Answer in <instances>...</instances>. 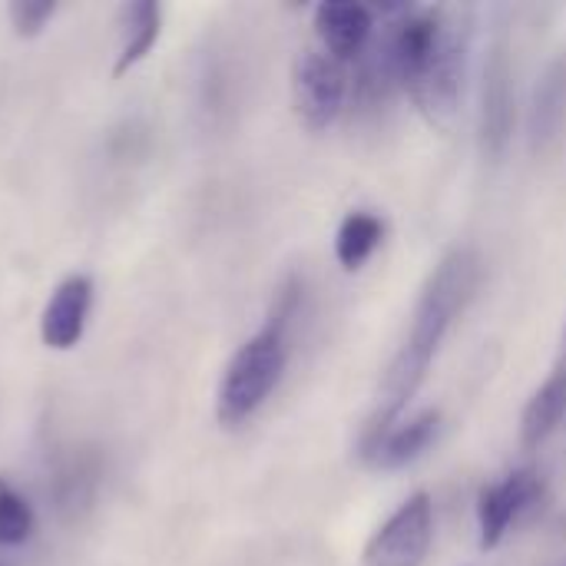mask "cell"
I'll use <instances>...</instances> for the list:
<instances>
[{
	"label": "cell",
	"instance_id": "1",
	"mask_svg": "<svg viewBox=\"0 0 566 566\" xmlns=\"http://www.w3.org/2000/svg\"><path fill=\"white\" fill-rule=\"evenodd\" d=\"M478 285H481V259L471 245L451 249L431 269V275H428V282L415 302L411 328H408L401 348L395 352V358L385 371V381L378 388L375 411L368 415V421L361 428V441H358L361 461L371 458L378 441L398 424L401 411L408 408V401L424 385L431 361L438 358L454 322L464 315V308L478 295Z\"/></svg>",
	"mask_w": 566,
	"mask_h": 566
},
{
	"label": "cell",
	"instance_id": "2",
	"mask_svg": "<svg viewBox=\"0 0 566 566\" xmlns=\"http://www.w3.org/2000/svg\"><path fill=\"white\" fill-rule=\"evenodd\" d=\"M398 86L434 129H451L461 109L464 63L471 46V10L398 7L385 23Z\"/></svg>",
	"mask_w": 566,
	"mask_h": 566
},
{
	"label": "cell",
	"instance_id": "3",
	"mask_svg": "<svg viewBox=\"0 0 566 566\" xmlns=\"http://www.w3.org/2000/svg\"><path fill=\"white\" fill-rule=\"evenodd\" d=\"M289 365V328L265 322L239 352L229 358L219 391H216V418L222 428L245 424L279 388Z\"/></svg>",
	"mask_w": 566,
	"mask_h": 566
},
{
	"label": "cell",
	"instance_id": "4",
	"mask_svg": "<svg viewBox=\"0 0 566 566\" xmlns=\"http://www.w3.org/2000/svg\"><path fill=\"white\" fill-rule=\"evenodd\" d=\"M348 90H352L348 63L335 60L322 46H308L295 56L292 103H295V113L305 129H312V133L328 129L342 116Z\"/></svg>",
	"mask_w": 566,
	"mask_h": 566
},
{
	"label": "cell",
	"instance_id": "5",
	"mask_svg": "<svg viewBox=\"0 0 566 566\" xmlns=\"http://www.w3.org/2000/svg\"><path fill=\"white\" fill-rule=\"evenodd\" d=\"M434 541V507L424 491L411 494L365 544V566H421Z\"/></svg>",
	"mask_w": 566,
	"mask_h": 566
},
{
	"label": "cell",
	"instance_id": "6",
	"mask_svg": "<svg viewBox=\"0 0 566 566\" xmlns=\"http://www.w3.org/2000/svg\"><path fill=\"white\" fill-rule=\"evenodd\" d=\"M511 133H514V60H511V43L501 33L484 60L481 153L488 159H501L511 146Z\"/></svg>",
	"mask_w": 566,
	"mask_h": 566
},
{
	"label": "cell",
	"instance_id": "7",
	"mask_svg": "<svg viewBox=\"0 0 566 566\" xmlns=\"http://www.w3.org/2000/svg\"><path fill=\"white\" fill-rule=\"evenodd\" d=\"M544 501V478L531 468H521L507 474L497 484H488L478 494V531H481V551H494L511 527L534 511Z\"/></svg>",
	"mask_w": 566,
	"mask_h": 566
},
{
	"label": "cell",
	"instance_id": "8",
	"mask_svg": "<svg viewBox=\"0 0 566 566\" xmlns=\"http://www.w3.org/2000/svg\"><path fill=\"white\" fill-rule=\"evenodd\" d=\"M90 305H93V279L90 275H66L40 318V338L46 348L53 352H70L83 332H86V318H90Z\"/></svg>",
	"mask_w": 566,
	"mask_h": 566
},
{
	"label": "cell",
	"instance_id": "9",
	"mask_svg": "<svg viewBox=\"0 0 566 566\" xmlns=\"http://www.w3.org/2000/svg\"><path fill=\"white\" fill-rule=\"evenodd\" d=\"M378 23H375V10L365 3H318L315 7V33H318V46L325 53H332L342 63L358 60L371 36H375Z\"/></svg>",
	"mask_w": 566,
	"mask_h": 566
},
{
	"label": "cell",
	"instance_id": "10",
	"mask_svg": "<svg viewBox=\"0 0 566 566\" xmlns=\"http://www.w3.org/2000/svg\"><path fill=\"white\" fill-rule=\"evenodd\" d=\"M566 129V56L554 60L534 90L531 109V149L547 159L560 149Z\"/></svg>",
	"mask_w": 566,
	"mask_h": 566
},
{
	"label": "cell",
	"instance_id": "11",
	"mask_svg": "<svg viewBox=\"0 0 566 566\" xmlns=\"http://www.w3.org/2000/svg\"><path fill=\"white\" fill-rule=\"evenodd\" d=\"M438 428H441V411L438 408L418 411L415 418L398 421L378 441V448L371 451V458L365 464H371L378 471H401V468H408L411 461H418L431 448V441L438 438Z\"/></svg>",
	"mask_w": 566,
	"mask_h": 566
},
{
	"label": "cell",
	"instance_id": "12",
	"mask_svg": "<svg viewBox=\"0 0 566 566\" xmlns=\"http://www.w3.org/2000/svg\"><path fill=\"white\" fill-rule=\"evenodd\" d=\"M119 53L113 63V76L129 73L139 60H146V53L156 46L159 30H163V7L156 0H133L119 10Z\"/></svg>",
	"mask_w": 566,
	"mask_h": 566
},
{
	"label": "cell",
	"instance_id": "13",
	"mask_svg": "<svg viewBox=\"0 0 566 566\" xmlns=\"http://www.w3.org/2000/svg\"><path fill=\"white\" fill-rule=\"evenodd\" d=\"M566 415V365H557L551 378L534 391L521 418V444L524 451H537L551 441Z\"/></svg>",
	"mask_w": 566,
	"mask_h": 566
},
{
	"label": "cell",
	"instance_id": "14",
	"mask_svg": "<svg viewBox=\"0 0 566 566\" xmlns=\"http://www.w3.org/2000/svg\"><path fill=\"white\" fill-rule=\"evenodd\" d=\"M385 219L378 212H368V209H355L342 219L338 226V235H335V259L345 272H355L361 269L375 249L385 242Z\"/></svg>",
	"mask_w": 566,
	"mask_h": 566
},
{
	"label": "cell",
	"instance_id": "15",
	"mask_svg": "<svg viewBox=\"0 0 566 566\" xmlns=\"http://www.w3.org/2000/svg\"><path fill=\"white\" fill-rule=\"evenodd\" d=\"M33 534V507L0 478V547H20Z\"/></svg>",
	"mask_w": 566,
	"mask_h": 566
},
{
	"label": "cell",
	"instance_id": "16",
	"mask_svg": "<svg viewBox=\"0 0 566 566\" xmlns=\"http://www.w3.org/2000/svg\"><path fill=\"white\" fill-rule=\"evenodd\" d=\"M56 13V3L53 0H13L7 7V17H10V27L17 36L30 40L36 33H43V27L53 20Z\"/></svg>",
	"mask_w": 566,
	"mask_h": 566
}]
</instances>
